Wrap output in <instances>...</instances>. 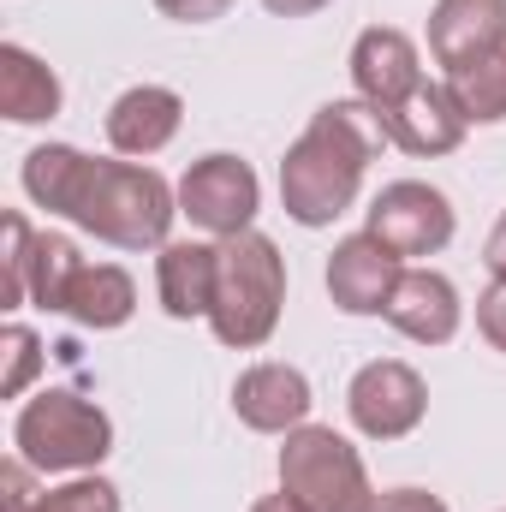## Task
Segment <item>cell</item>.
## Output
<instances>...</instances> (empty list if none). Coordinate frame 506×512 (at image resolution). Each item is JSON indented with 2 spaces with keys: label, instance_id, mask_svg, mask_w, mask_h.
<instances>
[{
  "label": "cell",
  "instance_id": "obj_13",
  "mask_svg": "<svg viewBox=\"0 0 506 512\" xmlns=\"http://www.w3.org/2000/svg\"><path fill=\"white\" fill-rule=\"evenodd\" d=\"M381 316H387L405 340H417V346H447V340L459 334L465 304H459V286H453L447 274H435V268H405Z\"/></svg>",
  "mask_w": 506,
  "mask_h": 512
},
{
  "label": "cell",
  "instance_id": "obj_5",
  "mask_svg": "<svg viewBox=\"0 0 506 512\" xmlns=\"http://www.w3.org/2000/svg\"><path fill=\"white\" fill-rule=\"evenodd\" d=\"M280 489L304 512H376L370 471L358 459V447L322 423H304L286 435L280 447Z\"/></svg>",
  "mask_w": 506,
  "mask_h": 512
},
{
  "label": "cell",
  "instance_id": "obj_19",
  "mask_svg": "<svg viewBox=\"0 0 506 512\" xmlns=\"http://www.w3.org/2000/svg\"><path fill=\"white\" fill-rule=\"evenodd\" d=\"M447 90H453V102L465 108L471 126H501L506 120V36L489 54H477L471 66L447 72Z\"/></svg>",
  "mask_w": 506,
  "mask_h": 512
},
{
  "label": "cell",
  "instance_id": "obj_10",
  "mask_svg": "<svg viewBox=\"0 0 506 512\" xmlns=\"http://www.w3.org/2000/svg\"><path fill=\"white\" fill-rule=\"evenodd\" d=\"M399 256L381 245L376 233H352L340 239L328 256V298L346 310V316H381L393 286H399Z\"/></svg>",
  "mask_w": 506,
  "mask_h": 512
},
{
  "label": "cell",
  "instance_id": "obj_6",
  "mask_svg": "<svg viewBox=\"0 0 506 512\" xmlns=\"http://www.w3.org/2000/svg\"><path fill=\"white\" fill-rule=\"evenodd\" d=\"M256 209H262V185H256L251 161H239V155H203L179 179V215H191V227H203L215 239L251 233Z\"/></svg>",
  "mask_w": 506,
  "mask_h": 512
},
{
  "label": "cell",
  "instance_id": "obj_8",
  "mask_svg": "<svg viewBox=\"0 0 506 512\" xmlns=\"http://www.w3.org/2000/svg\"><path fill=\"white\" fill-rule=\"evenodd\" d=\"M364 233H376L399 262L405 256H435L453 239V203L435 185H423V179H393L370 203V227Z\"/></svg>",
  "mask_w": 506,
  "mask_h": 512
},
{
  "label": "cell",
  "instance_id": "obj_11",
  "mask_svg": "<svg viewBox=\"0 0 506 512\" xmlns=\"http://www.w3.org/2000/svg\"><path fill=\"white\" fill-rule=\"evenodd\" d=\"M310 382H304V370H292V364H251L239 382H233V411H239V423L256 429V435H292V429H304L310 423Z\"/></svg>",
  "mask_w": 506,
  "mask_h": 512
},
{
  "label": "cell",
  "instance_id": "obj_14",
  "mask_svg": "<svg viewBox=\"0 0 506 512\" xmlns=\"http://www.w3.org/2000/svg\"><path fill=\"white\" fill-rule=\"evenodd\" d=\"M506 36V0H435L429 12V54L459 72Z\"/></svg>",
  "mask_w": 506,
  "mask_h": 512
},
{
  "label": "cell",
  "instance_id": "obj_17",
  "mask_svg": "<svg viewBox=\"0 0 506 512\" xmlns=\"http://www.w3.org/2000/svg\"><path fill=\"white\" fill-rule=\"evenodd\" d=\"M60 102H66L60 78H54L30 48L6 42V48H0V114H6L12 126H42V120L60 114Z\"/></svg>",
  "mask_w": 506,
  "mask_h": 512
},
{
  "label": "cell",
  "instance_id": "obj_24",
  "mask_svg": "<svg viewBox=\"0 0 506 512\" xmlns=\"http://www.w3.org/2000/svg\"><path fill=\"white\" fill-rule=\"evenodd\" d=\"M477 328H483V340L506 352V280H495L483 298H477Z\"/></svg>",
  "mask_w": 506,
  "mask_h": 512
},
{
  "label": "cell",
  "instance_id": "obj_21",
  "mask_svg": "<svg viewBox=\"0 0 506 512\" xmlns=\"http://www.w3.org/2000/svg\"><path fill=\"white\" fill-rule=\"evenodd\" d=\"M6 280H0V310H18L24 298H30V245H36V233H30V221L18 215V209H6Z\"/></svg>",
  "mask_w": 506,
  "mask_h": 512
},
{
  "label": "cell",
  "instance_id": "obj_28",
  "mask_svg": "<svg viewBox=\"0 0 506 512\" xmlns=\"http://www.w3.org/2000/svg\"><path fill=\"white\" fill-rule=\"evenodd\" d=\"M274 18H310V12H322L328 0H262Z\"/></svg>",
  "mask_w": 506,
  "mask_h": 512
},
{
  "label": "cell",
  "instance_id": "obj_12",
  "mask_svg": "<svg viewBox=\"0 0 506 512\" xmlns=\"http://www.w3.org/2000/svg\"><path fill=\"white\" fill-rule=\"evenodd\" d=\"M381 126H387V143H393V149L435 161V155H453V149L465 143V126H471V120H465V108L453 102L447 84H429V78H423L399 108L381 114Z\"/></svg>",
  "mask_w": 506,
  "mask_h": 512
},
{
  "label": "cell",
  "instance_id": "obj_15",
  "mask_svg": "<svg viewBox=\"0 0 506 512\" xmlns=\"http://www.w3.org/2000/svg\"><path fill=\"white\" fill-rule=\"evenodd\" d=\"M179 120H185V102L167 90V84H137L126 90L114 108H108V143L120 155H161L173 137H179Z\"/></svg>",
  "mask_w": 506,
  "mask_h": 512
},
{
  "label": "cell",
  "instance_id": "obj_4",
  "mask_svg": "<svg viewBox=\"0 0 506 512\" xmlns=\"http://www.w3.org/2000/svg\"><path fill=\"white\" fill-rule=\"evenodd\" d=\"M12 447L30 471H96L114 453V423L102 405H90L84 393L48 387L36 393L18 423H12Z\"/></svg>",
  "mask_w": 506,
  "mask_h": 512
},
{
  "label": "cell",
  "instance_id": "obj_9",
  "mask_svg": "<svg viewBox=\"0 0 506 512\" xmlns=\"http://www.w3.org/2000/svg\"><path fill=\"white\" fill-rule=\"evenodd\" d=\"M423 84V60H417V42L393 24H370L358 42H352V90L358 102H370L376 114L399 108L411 90Z\"/></svg>",
  "mask_w": 506,
  "mask_h": 512
},
{
  "label": "cell",
  "instance_id": "obj_7",
  "mask_svg": "<svg viewBox=\"0 0 506 512\" xmlns=\"http://www.w3.org/2000/svg\"><path fill=\"white\" fill-rule=\"evenodd\" d=\"M346 411H352L358 435H370V441H405L423 423V411H429V387H423V376L411 364L376 358V364H364L352 376Z\"/></svg>",
  "mask_w": 506,
  "mask_h": 512
},
{
  "label": "cell",
  "instance_id": "obj_16",
  "mask_svg": "<svg viewBox=\"0 0 506 512\" xmlns=\"http://www.w3.org/2000/svg\"><path fill=\"white\" fill-rule=\"evenodd\" d=\"M215 280H221V245H161V256H155V292L173 322L209 316Z\"/></svg>",
  "mask_w": 506,
  "mask_h": 512
},
{
  "label": "cell",
  "instance_id": "obj_26",
  "mask_svg": "<svg viewBox=\"0 0 506 512\" xmlns=\"http://www.w3.org/2000/svg\"><path fill=\"white\" fill-rule=\"evenodd\" d=\"M376 512H447L441 495H429V489H393V495H381Z\"/></svg>",
  "mask_w": 506,
  "mask_h": 512
},
{
  "label": "cell",
  "instance_id": "obj_23",
  "mask_svg": "<svg viewBox=\"0 0 506 512\" xmlns=\"http://www.w3.org/2000/svg\"><path fill=\"white\" fill-rule=\"evenodd\" d=\"M0 352H6V376H0V393L6 399H18L30 376L42 370V340L24 328V322H6V334H0Z\"/></svg>",
  "mask_w": 506,
  "mask_h": 512
},
{
  "label": "cell",
  "instance_id": "obj_1",
  "mask_svg": "<svg viewBox=\"0 0 506 512\" xmlns=\"http://www.w3.org/2000/svg\"><path fill=\"white\" fill-rule=\"evenodd\" d=\"M24 197L48 215L78 221L102 245L120 251H155L173 233L179 191L137 161H96L72 143H42L24 155Z\"/></svg>",
  "mask_w": 506,
  "mask_h": 512
},
{
  "label": "cell",
  "instance_id": "obj_3",
  "mask_svg": "<svg viewBox=\"0 0 506 512\" xmlns=\"http://www.w3.org/2000/svg\"><path fill=\"white\" fill-rule=\"evenodd\" d=\"M280 304H286V256L274 251V239H262L256 227L221 239V280L209 310L215 340L233 352H256L280 328Z\"/></svg>",
  "mask_w": 506,
  "mask_h": 512
},
{
  "label": "cell",
  "instance_id": "obj_2",
  "mask_svg": "<svg viewBox=\"0 0 506 512\" xmlns=\"http://www.w3.org/2000/svg\"><path fill=\"white\" fill-rule=\"evenodd\" d=\"M387 149V126L370 102H328L316 108V120L304 137L286 149L280 161V203L298 227H334L352 203L358 185Z\"/></svg>",
  "mask_w": 506,
  "mask_h": 512
},
{
  "label": "cell",
  "instance_id": "obj_20",
  "mask_svg": "<svg viewBox=\"0 0 506 512\" xmlns=\"http://www.w3.org/2000/svg\"><path fill=\"white\" fill-rule=\"evenodd\" d=\"M84 262H78V245L72 239H60V233H36V245H30V304L36 310H66V286H72V274H78Z\"/></svg>",
  "mask_w": 506,
  "mask_h": 512
},
{
  "label": "cell",
  "instance_id": "obj_22",
  "mask_svg": "<svg viewBox=\"0 0 506 512\" xmlns=\"http://www.w3.org/2000/svg\"><path fill=\"white\" fill-rule=\"evenodd\" d=\"M24 512H120V489L108 477H78V483H60V489L36 495Z\"/></svg>",
  "mask_w": 506,
  "mask_h": 512
},
{
  "label": "cell",
  "instance_id": "obj_18",
  "mask_svg": "<svg viewBox=\"0 0 506 512\" xmlns=\"http://www.w3.org/2000/svg\"><path fill=\"white\" fill-rule=\"evenodd\" d=\"M131 310H137V286H131L126 268H114V262H84V268L72 274V286H66V310H60V316H72L78 328L108 334V328H126Z\"/></svg>",
  "mask_w": 506,
  "mask_h": 512
},
{
  "label": "cell",
  "instance_id": "obj_27",
  "mask_svg": "<svg viewBox=\"0 0 506 512\" xmlns=\"http://www.w3.org/2000/svg\"><path fill=\"white\" fill-rule=\"evenodd\" d=\"M483 262H489L495 280H506V215L495 221V233H489V245H483Z\"/></svg>",
  "mask_w": 506,
  "mask_h": 512
},
{
  "label": "cell",
  "instance_id": "obj_25",
  "mask_svg": "<svg viewBox=\"0 0 506 512\" xmlns=\"http://www.w3.org/2000/svg\"><path fill=\"white\" fill-rule=\"evenodd\" d=\"M155 12L173 18V24H215V18L233 12V0H155Z\"/></svg>",
  "mask_w": 506,
  "mask_h": 512
},
{
  "label": "cell",
  "instance_id": "obj_29",
  "mask_svg": "<svg viewBox=\"0 0 506 512\" xmlns=\"http://www.w3.org/2000/svg\"><path fill=\"white\" fill-rule=\"evenodd\" d=\"M251 512H304V507H298V501H292V495L280 489V495H262V501H256Z\"/></svg>",
  "mask_w": 506,
  "mask_h": 512
}]
</instances>
